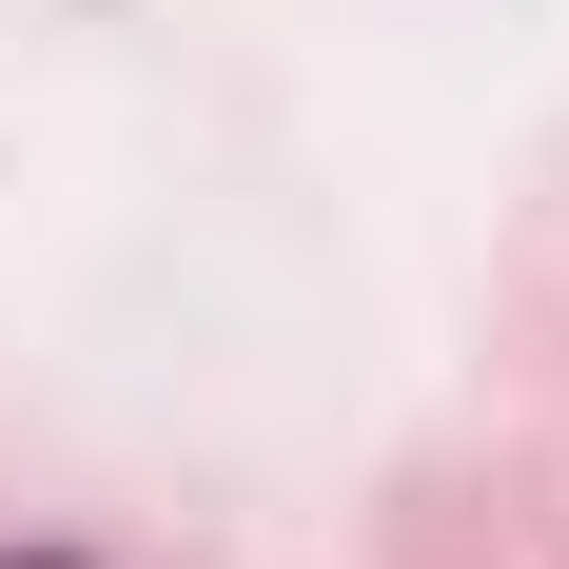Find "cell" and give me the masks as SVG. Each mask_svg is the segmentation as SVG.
Returning <instances> with one entry per match:
<instances>
[]
</instances>
